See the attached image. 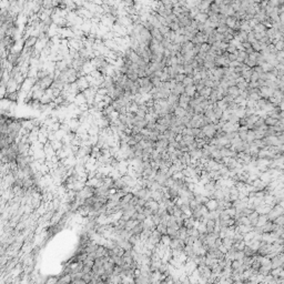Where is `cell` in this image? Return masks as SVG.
Instances as JSON below:
<instances>
[{"label": "cell", "instance_id": "1", "mask_svg": "<svg viewBox=\"0 0 284 284\" xmlns=\"http://www.w3.org/2000/svg\"><path fill=\"white\" fill-rule=\"evenodd\" d=\"M283 212H284V210H283V206H282V205H279V204H277V205H274V206L270 210V212L266 214L267 220L273 222L277 217L283 215Z\"/></svg>", "mask_w": 284, "mask_h": 284}, {"label": "cell", "instance_id": "2", "mask_svg": "<svg viewBox=\"0 0 284 284\" xmlns=\"http://www.w3.org/2000/svg\"><path fill=\"white\" fill-rule=\"evenodd\" d=\"M201 130L203 131V133L205 134V138L213 139V138L215 137V133H217V128H215V124H214V123L208 124V126H205V127L201 128Z\"/></svg>", "mask_w": 284, "mask_h": 284}, {"label": "cell", "instance_id": "3", "mask_svg": "<svg viewBox=\"0 0 284 284\" xmlns=\"http://www.w3.org/2000/svg\"><path fill=\"white\" fill-rule=\"evenodd\" d=\"M271 265L272 269H276V267H283L284 265V257L283 253L281 254H276L275 257L271 259Z\"/></svg>", "mask_w": 284, "mask_h": 284}, {"label": "cell", "instance_id": "4", "mask_svg": "<svg viewBox=\"0 0 284 284\" xmlns=\"http://www.w3.org/2000/svg\"><path fill=\"white\" fill-rule=\"evenodd\" d=\"M259 90H260V96H261L262 99H269L273 94V89H270V88H267L265 86L262 87V88H260Z\"/></svg>", "mask_w": 284, "mask_h": 284}, {"label": "cell", "instance_id": "5", "mask_svg": "<svg viewBox=\"0 0 284 284\" xmlns=\"http://www.w3.org/2000/svg\"><path fill=\"white\" fill-rule=\"evenodd\" d=\"M144 208H147V209H150V210L152 211V213H156V212H158V210H159V203H158L156 201H153L152 199H150V200L146 201Z\"/></svg>", "mask_w": 284, "mask_h": 284}, {"label": "cell", "instance_id": "6", "mask_svg": "<svg viewBox=\"0 0 284 284\" xmlns=\"http://www.w3.org/2000/svg\"><path fill=\"white\" fill-rule=\"evenodd\" d=\"M251 185L253 186V189H254L255 192H257V191H263V190L266 188V184L264 183V182H262L260 179H257V180L252 181V182H251Z\"/></svg>", "mask_w": 284, "mask_h": 284}, {"label": "cell", "instance_id": "7", "mask_svg": "<svg viewBox=\"0 0 284 284\" xmlns=\"http://www.w3.org/2000/svg\"><path fill=\"white\" fill-rule=\"evenodd\" d=\"M276 227H277V225H275L272 221H267L261 229H262V232H263V233H272V232L276 229Z\"/></svg>", "mask_w": 284, "mask_h": 284}, {"label": "cell", "instance_id": "8", "mask_svg": "<svg viewBox=\"0 0 284 284\" xmlns=\"http://www.w3.org/2000/svg\"><path fill=\"white\" fill-rule=\"evenodd\" d=\"M204 205H205V208L208 209L209 212L218 210V201H217V200H214V199H209L208 202H206Z\"/></svg>", "mask_w": 284, "mask_h": 284}, {"label": "cell", "instance_id": "9", "mask_svg": "<svg viewBox=\"0 0 284 284\" xmlns=\"http://www.w3.org/2000/svg\"><path fill=\"white\" fill-rule=\"evenodd\" d=\"M240 93H241V91L237 88V86H233V87L228 88V96H230L231 98H233V100L235 98H238L239 96H240Z\"/></svg>", "mask_w": 284, "mask_h": 284}, {"label": "cell", "instance_id": "10", "mask_svg": "<svg viewBox=\"0 0 284 284\" xmlns=\"http://www.w3.org/2000/svg\"><path fill=\"white\" fill-rule=\"evenodd\" d=\"M150 33H151V37L153 40H156L158 42H162V40H163V36L160 33V31H159V29H153L152 31H150Z\"/></svg>", "mask_w": 284, "mask_h": 284}, {"label": "cell", "instance_id": "11", "mask_svg": "<svg viewBox=\"0 0 284 284\" xmlns=\"http://www.w3.org/2000/svg\"><path fill=\"white\" fill-rule=\"evenodd\" d=\"M272 209V206L271 205H269V204H265V203H263L262 205H260L259 208L257 209V212L259 213V214H267L269 212H270V210Z\"/></svg>", "mask_w": 284, "mask_h": 284}, {"label": "cell", "instance_id": "12", "mask_svg": "<svg viewBox=\"0 0 284 284\" xmlns=\"http://www.w3.org/2000/svg\"><path fill=\"white\" fill-rule=\"evenodd\" d=\"M184 90H185V87H184L182 83H176L175 88H174L173 90H171V93H173V94L179 97L180 94L184 93Z\"/></svg>", "mask_w": 284, "mask_h": 284}, {"label": "cell", "instance_id": "13", "mask_svg": "<svg viewBox=\"0 0 284 284\" xmlns=\"http://www.w3.org/2000/svg\"><path fill=\"white\" fill-rule=\"evenodd\" d=\"M142 231H143V223L140 222V223H138L137 225L131 230V233H132V235H138V237H140L141 233H142Z\"/></svg>", "mask_w": 284, "mask_h": 284}, {"label": "cell", "instance_id": "14", "mask_svg": "<svg viewBox=\"0 0 284 284\" xmlns=\"http://www.w3.org/2000/svg\"><path fill=\"white\" fill-rule=\"evenodd\" d=\"M257 218H259V213H257V211H254V212H252L249 217H247V219L250 221V224H251V227H255L257 225Z\"/></svg>", "mask_w": 284, "mask_h": 284}, {"label": "cell", "instance_id": "15", "mask_svg": "<svg viewBox=\"0 0 284 284\" xmlns=\"http://www.w3.org/2000/svg\"><path fill=\"white\" fill-rule=\"evenodd\" d=\"M212 1H200V5L198 6L199 12H206L209 9V6Z\"/></svg>", "mask_w": 284, "mask_h": 284}, {"label": "cell", "instance_id": "16", "mask_svg": "<svg viewBox=\"0 0 284 284\" xmlns=\"http://www.w3.org/2000/svg\"><path fill=\"white\" fill-rule=\"evenodd\" d=\"M214 228H215V221H213V220L206 221V223H205V229H206V233H208V234L213 233Z\"/></svg>", "mask_w": 284, "mask_h": 284}, {"label": "cell", "instance_id": "17", "mask_svg": "<svg viewBox=\"0 0 284 284\" xmlns=\"http://www.w3.org/2000/svg\"><path fill=\"white\" fill-rule=\"evenodd\" d=\"M208 19H209V16H208L205 12H199V13L195 16L194 20H196V21L200 22V23H204Z\"/></svg>", "mask_w": 284, "mask_h": 284}, {"label": "cell", "instance_id": "18", "mask_svg": "<svg viewBox=\"0 0 284 284\" xmlns=\"http://www.w3.org/2000/svg\"><path fill=\"white\" fill-rule=\"evenodd\" d=\"M238 20L235 19V17H227V20H225V26L230 29H233L235 27Z\"/></svg>", "mask_w": 284, "mask_h": 284}, {"label": "cell", "instance_id": "19", "mask_svg": "<svg viewBox=\"0 0 284 284\" xmlns=\"http://www.w3.org/2000/svg\"><path fill=\"white\" fill-rule=\"evenodd\" d=\"M267 221L269 220H267V217H266L265 214H259V218H257V225H255V227H260V228H262V227L265 224Z\"/></svg>", "mask_w": 284, "mask_h": 284}, {"label": "cell", "instance_id": "20", "mask_svg": "<svg viewBox=\"0 0 284 284\" xmlns=\"http://www.w3.org/2000/svg\"><path fill=\"white\" fill-rule=\"evenodd\" d=\"M189 154H190V158L191 159H195V160H199L200 158L202 156V149H195V150H192V151H190L189 152Z\"/></svg>", "mask_w": 284, "mask_h": 284}, {"label": "cell", "instance_id": "21", "mask_svg": "<svg viewBox=\"0 0 284 284\" xmlns=\"http://www.w3.org/2000/svg\"><path fill=\"white\" fill-rule=\"evenodd\" d=\"M243 253H244L245 257H250L257 255V251H254L253 249H251L249 245H245V247L243 249Z\"/></svg>", "mask_w": 284, "mask_h": 284}, {"label": "cell", "instance_id": "22", "mask_svg": "<svg viewBox=\"0 0 284 284\" xmlns=\"http://www.w3.org/2000/svg\"><path fill=\"white\" fill-rule=\"evenodd\" d=\"M221 240H222V245L225 247L227 250H229L230 247L233 245V243H234L232 238H224V239H221Z\"/></svg>", "mask_w": 284, "mask_h": 284}, {"label": "cell", "instance_id": "23", "mask_svg": "<svg viewBox=\"0 0 284 284\" xmlns=\"http://www.w3.org/2000/svg\"><path fill=\"white\" fill-rule=\"evenodd\" d=\"M276 123H277V120L274 119V118L266 117L265 119H264V124H265L266 127H274Z\"/></svg>", "mask_w": 284, "mask_h": 284}, {"label": "cell", "instance_id": "24", "mask_svg": "<svg viewBox=\"0 0 284 284\" xmlns=\"http://www.w3.org/2000/svg\"><path fill=\"white\" fill-rule=\"evenodd\" d=\"M138 84L140 86V87H146V86H149L150 84V78H148V77H143V78H139L138 79Z\"/></svg>", "mask_w": 284, "mask_h": 284}, {"label": "cell", "instance_id": "25", "mask_svg": "<svg viewBox=\"0 0 284 284\" xmlns=\"http://www.w3.org/2000/svg\"><path fill=\"white\" fill-rule=\"evenodd\" d=\"M184 93H185L186 96H189V97H191V98H192L193 94L195 93V87H194L193 84H191V86H188V87H185Z\"/></svg>", "mask_w": 284, "mask_h": 284}, {"label": "cell", "instance_id": "26", "mask_svg": "<svg viewBox=\"0 0 284 284\" xmlns=\"http://www.w3.org/2000/svg\"><path fill=\"white\" fill-rule=\"evenodd\" d=\"M166 225L165 224H163V223H160V224H158L156 227V230L161 234V235H164V234H166Z\"/></svg>", "mask_w": 284, "mask_h": 284}, {"label": "cell", "instance_id": "27", "mask_svg": "<svg viewBox=\"0 0 284 284\" xmlns=\"http://www.w3.org/2000/svg\"><path fill=\"white\" fill-rule=\"evenodd\" d=\"M237 88H238V89L241 92L247 91V88H249V83H247V81H242V82H239V83H237Z\"/></svg>", "mask_w": 284, "mask_h": 284}, {"label": "cell", "instance_id": "28", "mask_svg": "<svg viewBox=\"0 0 284 284\" xmlns=\"http://www.w3.org/2000/svg\"><path fill=\"white\" fill-rule=\"evenodd\" d=\"M249 55L245 53V51H239L238 53V59H237V61L240 62V63H243L244 62V60L247 59Z\"/></svg>", "mask_w": 284, "mask_h": 284}, {"label": "cell", "instance_id": "29", "mask_svg": "<svg viewBox=\"0 0 284 284\" xmlns=\"http://www.w3.org/2000/svg\"><path fill=\"white\" fill-rule=\"evenodd\" d=\"M261 68H262V71H263V72H271V71L274 69L269 62H264V63L261 65Z\"/></svg>", "mask_w": 284, "mask_h": 284}, {"label": "cell", "instance_id": "30", "mask_svg": "<svg viewBox=\"0 0 284 284\" xmlns=\"http://www.w3.org/2000/svg\"><path fill=\"white\" fill-rule=\"evenodd\" d=\"M243 63L247 65V68H250V69H253L255 65H257V62L254 61V60H251V59H249V57H247V59L244 60V62Z\"/></svg>", "mask_w": 284, "mask_h": 284}, {"label": "cell", "instance_id": "31", "mask_svg": "<svg viewBox=\"0 0 284 284\" xmlns=\"http://www.w3.org/2000/svg\"><path fill=\"white\" fill-rule=\"evenodd\" d=\"M182 140H183L184 142H185V144H186L188 147H189V146H191L193 142L195 141V139H194L193 137H191V136H183Z\"/></svg>", "mask_w": 284, "mask_h": 284}, {"label": "cell", "instance_id": "32", "mask_svg": "<svg viewBox=\"0 0 284 284\" xmlns=\"http://www.w3.org/2000/svg\"><path fill=\"white\" fill-rule=\"evenodd\" d=\"M170 242H171V238H170L168 234H164V235L161 237V243H162L164 247H169Z\"/></svg>", "mask_w": 284, "mask_h": 284}, {"label": "cell", "instance_id": "33", "mask_svg": "<svg viewBox=\"0 0 284 284\" xmlns=\"http://www.w3.org/2000/svg\"><path fill=\"white\" fill-rule=\"evenodd\" d=\"M228 29H229V28L227 27L225 25H218V28H217L215 30H217V32H218V33H221V35H224V33H227V31H228Z\"/></svg>", "mask_w": 284, "mask_h": 284}, {"label": "cell", "instance_id": "34", "mask_svg": "<svg viewBox=\"0 0 284 284\" xmlns=\"http://www.w3.org/2000/svg\"><path fill=\"white\" fill-rule=\"evenodd\" d=\"M150 82H151V84H152L154 88H158V87L161 84L160 78H158V77H151V78H150Z\"/></svg>", "mask_w": 284, "mask_h": 284}, {"label": "cell", "instance_id": "35", "mask_svg": "<svg viewBox=\"0 0 284 284\" xmlns=\"http://www.w3.org/2000/svg\"><path fill=\"white\" fill-rule=\"evenodd\" d=\"M233 245L235 247L237 251H243V249L245 247V242L244 241H239L237 243H233Z\"/></svg>", "mask_w": 284, "mask_h": 284}, {"label": "cell", "instance_id": "36", "mask_svg": "<svg viewBox=\"0 0 284 284\" xmlns=\"http://www.w3.org/2000/svg\"><path fill=\"white\" fill-rule=\"evenodd\" d=\"M273 223H274L275 225H277V227H283L284 224V217L283 215H280V217H277L274 221H273Z\"/></svg>", "mask_w": 284, "mask_h": 284}, {"label": "cell", "instance_id": "37", "mask_svg": "<svg viewBox=\"0 0 284 284\" xmlns=\"http://www.w3.org/2000/svg\"><path fill=\"white\" fill-rule=\"evenodd\" d=\"M224 212L228 214V217L231 218V219H233L234 218V215H235V213H237V210L232 206V208H229V209H227V210H224Z\"/></svg>", "mask_w": 284, "mask_h": 284}, {"label": "cell", "instance_id": "38", "mask_svg": "<svg viewBox=\"0 0 284 284\" xmlns=\"http://www.w3.org/2000/svg\"><path fill=\"white\" fill-rule=\"evenodd\" d=\"M255 140V136H254V131H251V130H247V142H252Z\"/></svg>", "mask_w": 284, "mask_h": 284}, {"label": "cell", "instance_id": "39", "mask_svg": "<svg viewBox=\"0 0 284 284\" xmlns=\"http://www.w3.org/2000/svg\"><path fill=\"white\" fill-rule=\"evenodd\" d=\"M241 265H242V262H241V261L234 260V261H232V263H231V270H232V271H235V270L239 269Z\"/></svg>", "mask_w": 284, "mask_h": 284}, {"label": "cell", "instance_id": "40", "mask_svg": "<svg viewBox=\"0 0 284 284\" xmlns=\"http://www.w3.org/2000/svg\"><path fill=\"white\" fill-rule=\"evenodd\" d=\"M247 41L250 43V45H252L253 42H255V41H257V40H255V38H254V32H253V31H251V32H249V33H247Z\"/></svg>", "mask_w": 284, "mask_h": 284}, {"label": "cell", "instance_id": "41", "mask_svg": "<svg viewBox=\"0 0 284 284\" xmlns=\"http://www.w3.org/2000/svg\"><path fill=\"white\" fill-rule=\"evenodd\" d=\"M274 47L276 51H283L284 50V42L283 41H276L274 43Z\"/></svg>", "mask_w": 284, "mask_h": 284}, {"label": "cell", "instance_id": "42", "mask_svg": "<svg viewBox=\"0 0 284 284\" xmlns=\"http://www.w3.org/2000/svg\"><path fill=\"white\" fill-rule=\"evenodd\" d=\"M251 48L253 49V51H254V52H260V51H261V45H260V42H259V41L253 42V43L251 45Z\"/></svg>", "mask_w": 284, "mask_h": 284}, {"label": "cell", "instance_id": "43", "mask_svg": "<svg viewBox=\"0 0 284 284\" xmlns=\"http://www.w3.org/2000/svg\"><path fill=\"white\" fill-rule=\"evenodd\" d=\"M171 178H172L173 180H183L184 175H183V173L180 171V172H175V173H173Z\"/></svg>", "mask_w": 284, "mask_h": 284}, {"label": "cell", "instance_id": "44", "mask_svg": "<svg viewBox=\"0 0 284 284\" xmlns=\"http://www.w3.org/2000/svg\"><path fill=\"white\" fill-rule=\"evenodd\" d=\"M238 53H239V51H235L234 53H229V55H228V60H229L230 62L237 61V59H238Z\"/></svg>", "mask_w": 284, "mask_h": 284}, {"label": "cell", "instance_id": "45", "mask_svg": "<svg viewBox=\"0 0 284 284\" xmlns=\"http://www.w3.org/2000/svg\"><path fill=\"white\" fill-rule=\"evenodd\" d=\"M193 82L192 78L191 77H186L185 76V78L183 79V81H182V84H183L184 87H188V86H191Z\"/></svg>", "mask_w": 284, "mask_h": 284}, {"label": "cell", "instance_id": "46", "mask_svg": "<svg viewBox=\"0 0 284 284\" xmlns=\"http://www.w3.org/2000/svg\"><path fill=\"white\" fill-rule=\"evenodd\" d=\"M244 257H245V255H244L243 251H237V252H235V255H234V260H237V261H242V259Z\"/></svg>", "mask_w": 284, "mask_h": 284}, {"label": "cell", "instance_id": "47", "mask_svg": "<svg viewBox=\"0 0 284 284\" xmlns=\"http://www.w3.org/2000/svg\"><path fill=\"white\" fill-rule=\"evenodd\" d=\"M210 47L208 43H203L200 46V52H203V53H208V51L210 50Z\"/></svg>", "mask_w": 284, "mask_h": 284}, {"label": "cell", "instance_id": "48", "mask_svg": "<svg viewBox=\"0 0 284 284\" xmlns=\"http://www.w3.org/2000/svg\"><path fill=\"white\" fill-rule=\"evenodd\" d=\"M267 6H270L271 8H277V7L280 6L279 0H271V1H267Z\"/></svg>", "mask_w": 284, "mask_h": 284}, {"label": "cell", "instance_id": "49", "mask_svg": "<svg viewBox=\"0 0 284 284\" xmlns=\"http://www.w3.org/2000/svg\"><path fill=\"white\" fill-rule=\"evenodd\" d=\"M185 78V74H176L175 76V78H174V80H175V82L176 83H182V81H183V79Z\"/></svg>", "mask_w": 284, "mask_h": 284}, {"label": "cell", "instance_id": "50", "mask_svg": "<svg viewBox=\"0 0 284 284\" xmlns=\"http://www.w3.org/2000/svg\"><path fill=\"white\" fill-rule=\"evenodd\" d=\"M137 117H140V118H143L144 119V117H146V114H147V112L146 111H143V110H141V109H138L137 111H136V113H134Z\"/></svg>", "mask_w": 284, "mask_h": 284}, {"label": "cell", "instance_id": "51", "mask_svg": "<svg viewBox=\"0 0 284 284\" xmlns=\"http://www.w3.org/2000/svg\"><path fill=\"white\" fill-rule=\"evenodd\" d=\"M159 31H160V33H161L162 36H165L166 33H169L170 29H169V27H164V26H162V27L159 29Z\"/></svg>", "mask_w": 284, "mask_h": 284}, {"label": "cell", "instance_id": "52", "mask_svg": "<svg viewBox=\"0 0 284 284\" xmlns=\"http://www.w3.org/2000/svg\"><path fill=\"white\" fill-rule=\"evenodd\" d=\"M146 219H147V218L144 217L143 213H137V217H136V220L137 221H139V222H143Z\"/></svg>", "mask_w": 284, "mask_h": 284}, {"label": "cell", "instance_id": "53", "mask_svg": "<svg viewBox=\"0 0 284 284\" xmlns=\"http://www.w3.org/2000/svg\"><path fill=\"white\" fill-rule=\"evenodd\" d=\"M238 124L240 127H247V121L245 118H241V119H239V122Z\"/></svg>", "mask_w": 284, "mask_h": 284}, {"label": "cell", "instance_id": "54", "mask_svg": "<svg viewBox=\"0 0 284 284\" xmlns=\"http://www.w3.org/2000/svg\"><path fill=\"white\" fill-rule=\"evenodd\" d=\"M225 51H227L228 53H234V52H235V51H238V50L235 49V47H233L232 45H229Z\"/></svg>", "mask_w": 284, "mask_h": 284}, {"label": "cell", "instance_id": "55", "mask_svg": "<svg viewBox=\"0 0 284 284\" xmlns=\"http://www.w3.org/2000/svg\"><path fill=\"white\" fill-rule=\"evenodd\" d=\"M214 38H215V41H223V35H221V33L217 32Z\"/></svg>", "mask_w": 284, "mask_h": 284}, {"label": "cell", "instance_id": "56", "mask_svg": "<svg viewBox=\"0 0 284 284\" xmlns=\"http://www.w3.org/2000/svg\"><path fill=\"white\" fill-rule=\"evenodd\" d=\"M182 138H183V136H182V134H176V136H175V138H174V140H175L176 142H180V141L182 140Z\"/></svg>", "mask_w": 284, "mask_h": 284}]
</instances>
